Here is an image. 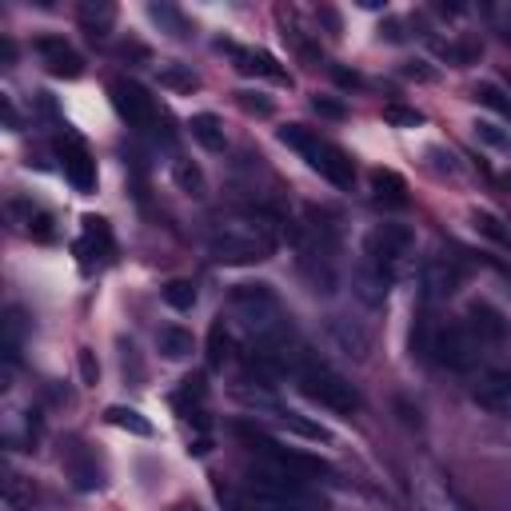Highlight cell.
<instances>
[{"mask_svg":"<svg viewBox=\"0 0 511 511\" xmlns=\"http://www.w3.org/2000/svg\"><path fill=\"white\" fill-rule=\"evenodd\" d=\"M468 332L479 343H503L507 340V319L491 308V303H471L468 308Z\"/></svg>","mask_w":511,"mask_h":511,"instance_id":"cell-14","label":"cell"},{"mask_svg":"<svg viewBox=\"0 0 511 511\" xmlns=\"http://www.w3.org/2000/svg\"><path fill=\"white\" fill-rule=\"evenodd\" d=\"M104 420L112 423V428H120V431H132V436H152V423L144 420L136 407H124V404H112L108 412H104Z\"/></svg>","mask_w":511,"mask_h":511,"instance_id":"cell-20","label":"cell"},{"mask_svg":"<svg viewBox=\"0 0 511 511\" xmlns=\"http://www.w3.org/2000/svg\"><path fill=\"white\" fill-rule=\"evenodd\" d=\"M116 20V8L112 4H80V24L88 28V36H104Z\"/></svg>","mask_w":511,"mask_h":511,"instance_id":"cell-23","label":"cell"},{"mask_svg":"<svg viewBox=\"0 0 511 511\" xmlns=\"http://www.w3.org/2000/svg\"><path fill=\"white\" fill-rule=\"evenodd\" d=\"M176 184H180L184 192H192V196H204V176H200V168L188 164V160L176 164Z\"/></svg>","mask_w":511,"mask_h":511,"instance_id":"cell-29","label":"cell"},{"mask_svg":"<svg viewBox=\"0 0 511 511\" xmlns=\"http://www.w3.org/2000/svg\"><path fill=\"white\" fill-rule=\"evenodd\" d=\"M476 136H479V140H487V144H507V136H503L495 124H487V120H479V124H476Z\"/></svg>","mask_w":511,"mask_h":511,"instance_id":"cell-36","label":"cell"},{"mask_svg":"<svg viewBox=\"0 0 511 511\" xmlns=\"http://www.w3.org/2000/svg\"><path fill=\"white\" fill-rule=\"evenodd\" d=\"M388 284H391V276H388V271H380L375 263L364 260V263L356 268V295H359L364 303H372V308H375V303H383V295H388Z\"/></svg>","mask_w":511,"mask_h":511,"instance_id":"cell-17","label":"cell"},{"mask_svg":"<svg viewBox=\"0 0 511 511\" xmlns=\"http://www.w3.org/2000/svg\"><path fill=\"white\" fill-rule=\"evenodd\" d=\"M404 76H412V80H436V72L420 68V64H407V68H404Z\"/></svg>","mask_w":511,"mask_h":511,"instance_id":"cell-37","label":"cell"},{"mask_svg":"<svg viewBox=\"0 0 511 511\" xmlns=\"http://www.w3.org/2000/svg\"><path fill=\"white\" fill-rule=\"evenodd\" d=\"M332 335L343 348V356H356V359L367 356V335L359 327H348V319H332Z\"/></svg>","mask_w":511,"mask_h":511,"instance_id":"cell-21","label":"cell"},{"mask_svg":"<svg viewBox=\"0 0 511 511\" xmlns=\"http://www.w3.org/2000/svg\"><path fill=\"white\" fill-rule=\"evenodd\" d=\"M428 351L436 356V364H444L447 372H471L479 359V340L468 332V324H439L431 335Z\"/></svg>","mask_w":511,"mask_h":511,"instance_id":"cell-6","label":"cell"},{"mask_svg":"<svg viewBox=\"0 0 511 511\" xmlns=\"http://www.w3.org/2000/svg\"><path fill=\"white\" fill-rule=\"evenodd\" d=\"M188 128H192V140L204 144L208 152H220L224 148V124H220V116H212V112H196V116L188 120Z\"/></svg>","mask_w":511,"mask_h":511,"instance_id":"cell-18","label":"cell"},{"mask_svg":"<svg viewBox=\"0 0 511 511\" xmlns=\"http://www.w3.org/2000/svg\"><path fill=\"white\" fill-rule=\"evenodd\" d=\"M224 359H228V332H224V324L216 319V324H212V340H208V364L224 367Z\"/></svg>","mask_w":511,"mask_h":511,"instance_id":"cell-30","label":"cell"},{"mask_svg":"<svg viewBox=\"0 0 511 511\" xmlns=\"http://www.w3.org/2000/svg\"><path fill=\"white\" fill-rule=\"evenodd\" d=\"M208 252L220 263H260L276 252V228L260 216H228L208 232Z\"/></svg>","mask_w":511,"mask_h":511,"instance_id":"cell-1","label":"cell"},{"mask_svg":"<svg viewBox=\"0 0 511 511\" xmlns=\"http://www.w3.org/2000/svg\"><path fill=\"white\" fill-rule=\"evenodd\" d=\"M335 80H340L343 88H359V84H364V80H359L356 72H343V68H335Z\"/></svg>","mask_w":511,"mask_h":511,"instance_id":"cell-38","label":"cell"},{"mask_svg":"<svg viewBox=\"0 0 511 511\" xmlns=\"http://www.w3.org/2000/svg\"><path fill=\"white\" fill-rule=\"evenodd\" d=\"M383 32H388V40H404V32H399V20H388V24H383Z\"/></svg>","mask_w":511,"mask_h":511,"instance_id":"cell-39","label":"cell"},{"mask_svg":"<svg viewBox=\"0 0 511 511\" xmlns=\"http://www.w3.org/2000/svg\"><path fill=\"white\" fill-rule=\"evenodd\" d=\"M372 200L383 208H407V184L391 168H375L372 172Z\"/></svg>","mask_w":511,"mask_h":511,"instance_id":"cell-16","label":"cell"},{"mask_svg":"<svg viewBox=\"0 0 511 511\" xmlns=\"http://www.w3.org/2000/svg\"><path fill=\"white\" fill-rule=\"evenodd\" d=\"M412 244H415V232L407 228V224H380V228L367 236V244H364V260L391 276L396 263L412 252Z\"/></svg>","mask_w":511,"mask_h":511,"instance_id":"cell-8","label":"cell"},{"mask_svg":"<svg viewBox=\"0 0 511 511\" xmlns=\"http://www.w3.org/2000/svg\"><path fill=\"white\" fill-rule=\"evenodd\" d=\"M80 380H84V383H96V380H100V364H96V351L92 348H80Z\"/></svg>","mask_w":511,"mask_h":511,"instance_id":"cell-34","label":"cell"},{"mask_svg":"<svg viewBox=\"0 0 511 511\" xmlns=\"http://www.w3.org/2000/svg\"><path fill=\"white\" fill-rule=\"evenodd\" d=\"M148 16H152L156 24H164V28L172 32V36H188V24H184V16L176 12L172 4H152V8H148Z\"/></svg>","mask_w":511,"mask_h":511,"instance_id":"cell-28","label":"cell"},{"mask_svg":"<svg viewBox=\"0 0 511 511\" xmlns=\"http://www.w3.org/2000/svg\"><path fill=\"white\" fill-rule=\"evenodd\" d=\"M311 108L319 112V116H327V120H343V104L340 100H332V96H316V100H311Z\"/></svg>","mask_w":511,"mask_h":511,"instance_id":"cell-35","label":"cell"},{"mask_svg":"<svg viewBox=\"0 0 511 511\" xmlns=\"http://www.w3.org/2000/svg\"><path fill=\"white\" fill-rule=\"evenodd\" d=\"M236 431H240V439H244V444L260 455V460L279 463V468H287L292 476H300V479L327 476V463L319 460V455H308V452H300V447H287V444H279V439L263 436V431H256V428H236Z\"/></svg>","mask_w":511,"mask_h":511,"instance_id":"cell-5","label":"cell"},{"mask_svg":"<svg viewBox=\"0 0 511 511\" xmlns=\"http://www.w3.org/2000/svg\"><path fill=\"white\" fill-rule=\"evenodd\" d=\"M192 511H196V507H192Z\"/></svg>","mask_w":511,"mask_h":511,"instance_id":"cell-41","label":"cell"},{"mask_svg":"<svg viewBox=\"0 0 511 511\" xmlns=\"http://www.w3.org/2000/svg\"><path fill=\"white\" fill-rule=\"evenodd\" d=\"M503 188H507V196H511V176H503Z\"/></svg>","mask_w":511,"mask_h":511,"instance_id":"cell-40","label":"cell"},{"mask_svg":"<svg viewBox=\"0 0 511 511\" xmlns=\"http://www.w3.org/2000/svg\"><path fill=\"white\" fill-rule=\"evenodd\" d=\"M471 399L491 415H511V367H495V372L479 375Z\"/></svg>","mask_w":511,"mask_h":511,"instance_id":"cell-10","label":"cell"},{"mask_svg":"<svg viewBox=\"0 0 511 511\" xmlns=\"http://www.w3.org/2000/svg\"><path fill=\"white\" fill-rule=\"evenodd\" d=\"M232 311H236L240 324L263 343H271L279 332H284L279 300L268 284H236L232 287Z\"/></svg>","mask_w":511,"mask_h":511,"instance_id":"cell-3","label":"cell"},{"mask_svg":"<svg viewBox=\"0 0 511 511\" xmlns=\"http://www.w3.org/2000/svg\"><path fill=\"white\" fill-rule=\"evenodd\" d=\"M84 228H80V240H76V256L80 260H92V256H108L112 252V232H108V220L100 216H84Z\"/></svg>","mask_w":511,"mask_h":511,"instance_id":"cell-15","label":"cell"},{"mask_svg":"<svg viewBox=\"0 0 511 511\" xmlns=\"http://www.w3.org/2000/svg\"><path fill=\"white\" fill-rule=\"evenodd\" d=\"M160 84L180 88V92H192V88H196L200 80H196V72L184 68V64H164V68H160Z\"/></svg>","mask_w":511,"mask_h":511,"instance_id":"cell-27","label":"cell"},{"mask_svg":"<svg viewBox=\"0 0 511 511\" xmlns=\"http://www.w3.org/2000/svg\"><path fill=\"white\" fill-rule=\"evenodd\" d=\"M224 52H232V60H236V68L244 72V76H268V80H287V72L276 64V56L263 52V48H240L232 44V40H220Z\"/></svg>","mask_w":511,"mask_h":511,"instance_id":"cell-11","label":"cell"},{"mask_svg":"<svg viewBox=\"0 0 511 511\" xmlns=\"http://www.w3.org/2000/svg\"><path fill=\"white\" fill-rule=\"evenodd\" d=\"M156 348H160V356L176 364V359H188L196 343H192V332H184V327H160V332H156Z\"/></svg>","mask_w":511,"mask_h":511,"instance_id":"cell-19","label":"cell"},{"mask_svg":"<svg viewBox=\"0 0 511 511\" xmlns=\"http://www.w3.org/2000/svg\"><path fill=\"white\" fill-rule=\"evenodd\" d=\"M108 92H112V108L120 112V120H124L128 128H136V132H152V128L160 124L156 100H152L148 88H140L136 80L116 76V80H112Z\"/></svg>","mask_w":511,"mask_h":511,"instance_id":"cell-7","label":"cell"},{"mask_svg":"<svg viewBox=\"0 0 511 511\" xmlns=\"http://www.w3.org/2000/svg\"><path fill=\"white\" fill-rule=\"evenodd\" d=\"M60 164H64V176H68V184L76 192H96V160L92 152L84 148V140L80 136H68V140L60 144Z\"/></svg>","mask_w":511,"mask_h":511,"instance_id":"cell-9","label":"cell"},{"mask_svg":"<svg viewBox=\"0 0 511 511\" xmlns=\"http://www.w3.org/2000/svg\"><path fill=\"white\" fill-rule=\"evenodd\" d=\"M383 116H388V124H399V128H415L423 120L415 108H399V104H388V108H383Z\"/></svg>","mask_w":511,"mask_h":511,"instance_id":"cell-32","label":"cell"},{"mask_svg":"<svg viewBox=\"0 0 511 511\" xmlns=\"http://www.w3.org/2000/svg\"><path fill=\"white\" fill-rule=\"evenodd\" d=\"M476 100H479V104H487V108H495L499 116H507V120H511V96L503 92L499 84H487V80H483V84H476Z\"/></svg>","mask_w":511,"mask_h":511,"instance_id":"cell-26","label":"cell"},{"mask_svg":"<svg viewBox=\"0 0 511 511\" xmlns=\"http://www.w3.org/2000/svg\"><path fill=\"white\" fill-rule=\"evenodd\" d=\"M460 284H463V268L455 260H447V256L428 260V268H423V287H428V300H447V295H452Z\"/></svg>","mask_w":511,"mask_h":511,"instance_id":"cell-13","label":"cell"},{"mask_svg":"<svg viewBox=\"0 0 511 511\" xmlns=\"http://www.w3.org/2000/svg\"><path fill=\"white\" fill-rule=\"evenodd\" d=\"M279 423H284V428H292L295 436H303V439H316V444H332L327 428H319V423L303 420V415H295V412H279Z\"/></svg>","mask_w":511,"mask_h":511,"instance_id":"cell-25","label":"cell"},{"mask_svg":"<svg viewBox=\"0 0 511 511\" xmlns=\"http://www.w3.org/2000/svg\"><path fill=\"white\" fill-rule=\"evenodd\" d=\"M295 383H300V391L311 404L327 407V412H335V415H351L359 407L356 388H351L343 375H335L332 367L316 364V359H303V364L295 367Z\"/></svg>","mask_w":511,"mask_h":511,"instance_id":"cell-4","label":"cell"},{"mask_svg":"<svg viewBox=\"0 0 511 511\" xmlns=\"http://www.w3.org/2000/svg\"><path fill=\"white\" fill-rule=\"evenodd\" d=\"M160 295H164V303L176 311L196 308V284H192V279H168V284L160 287Z\"/></svg>","mask_w":511,"mask_h":511,"instance_id":"cell-22","label":"cell"},{"mask_svg":"<svg viewBox=\"0 0 511 511\" xmlns=\"http://www.w3.org/2000/svg\"><path fill=\"white\" fill-rule=\"evenodd\" d=\"M279 144H287L292 152H300V156L308 160L311 172H319L324 180H332L335 188H351V160H348V152H343V148L319 140V136L308 132L303 124H284V128H279Z\"/></svg>","mask_w":511,"mask_h":511,"instance_id":"cell-2","label":"cell"},{"mask_svg":"<svg viewBox=\"0 0 511 511\" xmlns=\"http://www.w3.org/2000/svg\"><path fill=\"white\" fill-rule=\"evenodd\" d=\"M240 96V108L244 112H252V116H271V100H263V96H256V92H236Z\"/></svg>","mask_w":511,"mask_h":511,"instance_id":"cell-33","label":"cell"},{"mask_svg":"<svg viewBox=\"0 0 511 511\" xmlns=\"http://www.w3.org/2000/svg\"><path fill=\"white\" fill-rule=\"evenodd\" d=\"M471 220H476V228L483 232L487 240H495V244H507V232H503V224L495 220L491 212H471Z\"/></svg>","mask_w":511,"mask_h":511,"instance_id":"cell-31","label":"cell"},{"mask_svg":"<svg viewBox=\"0 0 511 511\" xmlns=\"http://www.w3.org/2000/svg\"><path fill=\"white\" fill-rule=\"evenodd\" d=\"M36 52L44 56L48 72H52V76H60V80H76L80 72H84V60H80V56L72 52L60 36H40L36 40Z\"/></svg>","mask_w":511,"mask_h":511,"instance_id":"cell-12","label":"cell"},{"mask_svg":"<svg viewBox=\"0 0 511 511\" xmlns=\"http://www.w3.org/2000/svg\"><path fill=\"white\" fill-rule=\"evenodd\" d=\"M16 212H24V232L36 240H52L56 228H52V216L44 212V208H32V204H12Z\"/></svg>","mask_w":511,"mask_h":511,"instance_id":"cell-24","label":"cell"}]
</instances>
